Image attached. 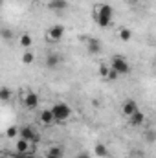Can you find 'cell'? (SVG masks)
<instances>
[{
    "label": "cell",
    "mask_w": 156,
    "mask_h": 158,
    "mask_svg": "<svg viewBox=\"0 0 156 158\" xmlns=\"http://www.w3.org/2000/svg\"><path fill=\"white\" fill-rule=\"evenodd\" d=\"M114 19V9L110 4H97L96 7V22L101 28H109Z\"/></svg>",
    "instance_id": "obj_1"
},
{
    "label": "cell",
    "mask_w": 156,
    "mask_h": 158,
    "mask_svg": "<svg viewBox=\"0 0 156 158\" xmlns=\"http://www.w3.org/2000/svg\"><path fill=\"white\" fill-rule=\"evenodd\" d=\"M51 112H53V116H55V123H63V121H66V119L72 116V107H70L68 103L59 101V103H55V105L51 107Z\"/></svg>",
    "instance_id": "obj_2"
},
{
    "label": "cell",
    "mask_w": 156,
    "mask_h": 158,
    "mask_svg": "<svg viewBox=\"0 0 156 158\" xmlns=\"http://www.w3.org/2000/svg\"><path fill=\"white\" fill-rule=\"evenodd\" d=\"M110 68L116 70L119 76H127V74H130V64H129V61H127L125 57H121V55H114V57H112V61H110Z\"/></svg>",
    "instance_id": "obj_3"
},
{
    "label": "cell",
    "mask_w": 156,
    "mask_h": 158,
    "mask_svg": "<svg viewBox=\"0 0 156 158\" xmlns=\"http://www.w3.org/2000/svg\"><path fill=\"white\" fill-rule=\"evenodd\" d=\"M64 31H66V30H64L63 24H53V26L48 30V33H46V35H48V40H51V42H59V40L64 37Z\"/></svg>",
    "instance_id": "obj_4"
},
{
    "label": "cell",
    "mask_w": 156,
    "mask_h": 158,
    "mask_svg": "<svg viewBox=\"0 0 156 158\" xmlns=\"http://www.w3.org/2000/svg\"><path fill=\"white\" fill-rule=\"evenodd\" d=\"M18 138L28 140V142H39V134H37V131H35L33 127H30V125H26V127L20 129V136H18Z\"/></svg>",
    "instance_id": "obj_5"
},
{
    "label": "cell",
    "mask_w": 156,
    "mask_h": 158,
    "mask_svg": "<svg viewBox=\"0 0 156 158\" xmlns=\"http://www.w3.org/2000/svg\"><path fill=\"white\" fill-rule=\"evenodd\" d=\"M24 105H26L28 109H37V107H39V96H37L33 90L26 92V96H24Z\"/></svg>",
    "instance_id": "obj_6"
},
{
    "label": "cell",
    "mask_w": 156,
    "mask_h": 158,
    "mask_svg": "<svg viewBox=\"0 0 156 158\" xmlns=\"http://www.w3.org/2000/svg\"><path fill=\"white\" fill-rule=\"evenodd\" d=\"M121 110H123V114L129 118V116H132L134 112H138V110H140V107H138V103H136L134 99H127V101L123 103Z\"/></svg>",
    "instance_id": "obj_7"
},
{
    "label": "cell",
    "mask_w": 156,
    "mask_h": 158,
    "mask_svg": "<svg viewBox=\"0 0 156 158\" xmlns=\"http://www.w3.org/2000/svg\"><path fill=\"white\" fill-rule=\"evenodd\" d=\"M145 114L142 112V110H138V112H134L132 116H129V125L130 127H142L143 123H145Z\"/></svg>",
    "instance_id": "obj_8"
},
{
    "label": "cell",
    "mask_w": 156,
    "mask_h": 158,
    "mask_svg": "<svg viewBox=\"0 0 156 158\" xmlns=\"http://www.w3.org/2000/svg\"><path fill=\"white\" fill-rule=\"evenodd\" d=\"M86 50H88V53L97 55V53L101 52V42L97 39H88L86 40Z\"/></svg>",
    "instance_id": "obj_9"
},
{
    "label": "cell",
    "mask_w": 156,
    "mask_h": 158,
    "mask_svg": "<svg viewBox=\"0 0 156 158\" xmlns=\"http://www.w3.org/2000/svg\"><path fill=\"white\" fill-rule=\"evenodd\" d=\"M61 61H63V59H61L59 53H50V55L46 57V63H44V64H46L48 68H57V66L61 64Z\"/></svg>",
    "instance_id": "obj_10"
},
{
    "label": "cell",
    "mask_w": 156,
    "mask_h": 158,
    "mask_svg": "<svg viewBox=\"0 0 156 158\" xmlns=\"http://www.w3.org/2000/svg\"><path fill=\"white\" fill-rule=\"evenodd\" d=\"M48 7L51 11H64L68 7V2L66 0H50L48 2Z\"/></svg>",
    "instance_id": "obj_11"
},
{
    "label": "cell",
    "mask_w": 156,
    "mask_h": 158,
    "mask_svg": "<svg viewBox=\"0 0 156 158\" xmlns=\"http://www.w3.org/2000/svg\"><path fill=\"white\" fill-rule=\"evenodd\" d=\"M40 121H42L44 125H48V127L55 123V116H53L51 109H46V110H42V112H40Z\"/></svg>",
    "instance_id": "obj_12"
},
{
    "label": "cell",
    "mask_w": 156,
    "mask_h": 158,
    "mask_svg": "<svg viewBox=\"0 0 156 158\" xmlns=\"http://www.w3.org/2000/svg\"><path fill=\"white\" fill-rule=\"evenodd\" d=\"M30 143H31V142L18 138V140L15 142V153H30Z\"/></svg>",
    "instance_id": "obj_13"
},
{
    "label": "cell",
    "mask_w": 156,
    "mask_h": 158,
    "mask_svg": "<svg viewBox=\"0 0 156 158\" xmlns=\"http://www.w3.org/2000/svg\"><path fill=\"white\" fill-rule=\"evenodd\" d=\"M18 44H20L22 48L30 50V48H31V44H33V37H31L30 33H22V35H20V39H18Z\"/></svg>",
    "instance_id": "obj_14"
},
{
    "label": "cell",
    "mask_w": 156,
    "mask_h": 158,
    "mask_svg": "<svg viewBox=\"0 0 156 158\" xmlns=\"http://www.w3.org/2000/svg\"><path fill=\"white\" fill-rule=\"evenodd\" d=\"M64 156V151H63V147H50L48 149V153H46V158H63Z\"/></svg>",
    "instance_id": "obj_15"
},
{
    "label": "cell",
    "mask_w": 156,
    "mask_h": 158,
    "mask_svg": "<svg viewBox=\"0 0 156 158\" xmlns=\"http://www.w3.org/2000/svg\"><path fill=\"white\" fill-rule=\"evenodd\" d=\"M94 155L99 158H105L109 155V149H107V145L105 143H96V147H94Z\"/></svg>",
    "instance_id": "obj_16"
},
{
    "label": "cell",
    "mask_w": 156,
    "mask_h": 158,
    "mask_svg": "<svg viewBox=\"0 0 156 158\" xmlns=\"http://www.w3.org/2000/svg\"><path fill=\"white\" fill-rule=\"evenodd\" d=\"M117 35H119V39L123 40V42H129V40L132 39V31H130L129 28H121Z\"/></svg>",
    "instance_id": "obj_17"
},
{
    "label": "cell",
    "mask_w": 156,
    "mask_h": 158,
    "mask_svg": "<svg viewBox=\"0 0 156 158\" xmlns=\"http://www.w3.org/2000/svg\"><path fill=\"white\" fill-rule=\"evenodd\" d=\"M33 63H35V55L30 50H26L22 53V64H33Z\"/></svg>",
    "instance_id": "obj_18"
},
{
    "label": "cell",
    "mask_w": 156,
    "mask_h": 158,
    "mask_svg": "<svg viewBox=\"0 0 156 158\" xmlns=\"http://www.w3.org/2000/svg\"><path fill=\"white\" fill-rule=\"evenodd\" d=\"M6 134H7V138H17V136H20V129H18L17 125H11V127L6 131Z\"/></svg>",
    "instance_id": "obj_19"
},
{
    "label": "cell",
    "mask_w": 156,
    "mask_h": 158,
    "mask_svg": "<svg viewBox=\"0 0 156 158\" xmlns=\"http://www.w3.org/2000/svg\"><path fill=\"white\" fill-rule=\"evenodd\" d=\"M97 74H99L103 79H107V77H109V74H110V64H99Z\"/></svg>",
    "instance_id": "obj_20"
},
{
    "label": "cell",
    "mask_w": 156,
    "mask_h": 158,
    "mask_svg": "<svg viewBox=\"0 0 156 158\" xmlns=\"http://www.w3.org/2000/svg\"><path fill=\"white\" fill-rule=\"evenodd\" d=\"M9 98H11V90H9L7 86H2V88H0V99H2V101H7Z\"/></svg>",
    "instance_id": "obj_21"
},
{
    "label": "cell",
    "mask_w": 156,
    "mask_h": 158,
    "mask_svg": "<svg viewBox=\"0 0 156 158\" xmlns=\"http://www.w3.org/2000/svg\"><path fill=\"white\" fill-rule=\"evenodd\" d=\"M145 140H147L149 143L156 142V129H149V131L145 132Z\"/></svg>",
    "instance_id": "obj_22"
},
{
    "label": "cell",
    "mask_w": 156,
    "mask_h": 158,
    "mask_svg": "<svg viewBox=\"0 0 156 158\" xmlns=\"http://www.w3.org/2000/svg\"><path fill=\"white\" fill-rule=\"evenodd\" d=\"M13 158H35V155L30 151V153H15Z\"/></svg>",
    "instance_id": "obj_23"
},
{
    "label": "cell",
    "mask_w": 156,
    "mask_h": 158,
    "mask_svg": "<svg viewBox=\"0 0 156 158\" xmlns=\"http://www.w3.org/2000/svg\"><path fill=\"white\" fill-rule=\"evenodd\" d=\"M117 77H119V74H117L116 70H112V68H110V74H109V77H107V81H116Z\"/></svg>",
    "instance_id": "obj_24"
},
{
    "label": "cell",
    "mask_w": 156,
    "mask_h": 158,
    "mask_svg": "<svg viewBox=\"0 0 156 158\" xmlns=\"http://www.w3.org/2000/svg\"><path fill=\"white\" fill-rule=\"evenodd\" d=\"M2 37H4L6 40L11 39V31H9V30H2Z\"/></svg>",
    "instance_id": "obj_25"
},
{
    "label": "cell",
    "mask_w": 156,
    "mask_h": 158,
    "mask_svg": "<svg viewBox=\"0 0 156 158\" xmlns=\"http://www.w3.org/2000/svg\"><path fill=\"white\" fill-rule=\"evenodd\" d=\"M76 158H90V155H88V153H77Z\"/></svg>",
    "instance_id": "obj_26"
}]
</instances>
